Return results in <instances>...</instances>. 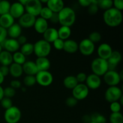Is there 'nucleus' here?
I'll use <instances>...</instances> for the list:
<instances>
[{"mask_svg": "<svg viewBox=\"0 0 123 123\" xmlns=\"http://www.w3.org/2000/svg\"><path fill=\"white\" fill-rule=\"evenodd\" d=\"M103 18L106 25L110 27H117L123 21L122 12L114 7L105 11Z\"/></svg>", "mask_w": 123, "mask_h": 123, "instance_id": "1", "label": "nucleus"}, {"mask_svg": "<svg viewBox=\"0 0 123 123\" xmlns=\"http://www.w3.org/2000/svg\"><path fill=\"white\" fill-rule=\"evenodd\" d=\"M58 18L61 26L70 27L75 22L76 13L71 7H64L58 13Z\"/></svg>", "mask_w": 123, "mask_h": 123, "instance_id": "2", "label": "nucleus"}, {"mask_svg": "<svg viewBox=\"0 0 123 123\" xmlns=\"http://www.w3.org/2000/svg\"><path fill=\"white\" fill-rule=\"evenodd\" d=\"M92 73L99 77L103 76L108 70L109 66L107 60L98 57L92 60L91 64Z\"/></svg>", "mask_w": 123, "mask_h": 123, "instance_id": "3", "label": "nucleus"}, {"mask_svg": "<svg viewBox=\"0 0 123 123\" xmlns=\"http://www.w3.org/2000/svg\"><path fill=\"white\" fill-rule=\"evenodd\" d=\"M51 52V45L44 40L42 39L37 41L34 44V53L37 56L47 57Z\"/></svg>", "mask_w": 123, "mask_h": 123, "instance_id": "4", "label": "nucleus"}, {"mask_svg": "<svg viewBox=\"0 0 123 123\" xmlns=\"http://www.w3.org/2000/svg\"><path fill=\"white\" fill-rule=\"evenodd\" d=\"M21 111L16 106H13L6 109L4 112V120L7 123H18L21 118Z\"/></svg>", "mask_w": 123, "mask_h": 123, "instance_id": "5", "label": "nucleus"}, {"mask_svg": "<svg viewBox=\"0 0 123 123\" xmlns=\"http://www.w3.org/2000/svg\"><path fill=\"white\" fill-rule=\"evenodd\" d=\"M123 96V91L118 86H109L105 93V100L109 103L118 102L120 98Z\"/></svg>", "mask_w": 123, "mask_h": 123, "instance_id": "6", "label": "nucleus"}, {"mask_svg": "<svg viewBox=\"0 0 123 123\" xmlns=\"http://www.w3.org/2000/svg\"><path fill=\"white\" fill-rule=\"evenodd\" d=\"M42 8L43 4L40 0H28L27 3L25 6V10L26 13L36 18L40 15Z\"/></svg>", "mask_w": 123, "mask_h": 123, "instance_id": "7", "label": "nucleus"}, {"mask_svg": "<svg viewBox=\"0 0 123 123\" xmlns=\"http://www.w3.org/2000/svg\"><path fill=\"white\" fill-rule=\"evenodd\" d=\"M35 76L36 83L43 86H49L54 80L52 74L49 71H39Z\"/></svg>", "mask_w": 123, "mask_h": 123, "instance_id": "8", "label": "nucleus"}, {"mask_svg": "<svg viewBox=\"0 0 123 123\" xmlns=\"http://www.w3.org/2000/svg\"><path fill=\"white\" fill-rule=\"evenodd\" d=\"M89 88L85 84H78L72 90V96L77 100H82L88 97Z\"/></svg>", "mask_w": 123, "mask_h": 123, "instance_id": "9", "label": "nucleus"}, {"mask_svg": "<svg viewBox=\"0 0 123 123\" xmlns=\"http://www.w3.org/2000/svg\"><path fill=\"white\" fill-rule=\"evenodd\" d=\"M103 79L105 82L109 86H117L122 80L119 73L115 70H108L103 75Z\"/></svg>", "mask_w": 123, "mask_h": 123, "instance_id": "10", "label": "nucleus"}, {"mask_svg": "<svg viewBox=\"0 0 123 123\" xmlns=\"http://www.w3.org/2000/svg\"><path fill=\"white\" fill-rule=\"evenodd\" d=\"M78 44V49L80 52L85 56L91 55L95 50L94 43L91 42L88 38H84Z\"/></svg>", "mask_w": 123, "mask_h": 123, "instance_id": "11", "label": "nucleus"}, {"mask_svg": "<svg viewBox=\"0 0 123 123\" xmlns=\"http://www.w3.org/2000/svg\"><path fill=\"white\" fill-rule=\"evenodd\" d=\"M36 20V17L27 13H25L19 19L18 24L22 28H29L34 26Z\"/></svg>", "mask_w": 123, "mask_h": 123, "instance_id": "12", "label": "nucleus"}, {"mask_svg": "<svg viewBox=\"0 0 123 123\" xmlns=\"http://www.w3.org/2000/svg\"><path fill=\"white\" fill-rule=\"evenodd\" d=\"M25 7L18 1L11 4L9 13L14 19H19L25 13Z\"/></svg>", "mask_w": 123, "mask_h": 123, "instance_id": "13", "label": "nucleus"}, {"mask_svg": "<svg viewBox=\"0 0 123 123\" xmlns=\"http://www.w3.org/2000/svg\"><path fill=\"white\" fill-rule=\"evenodd\" d=\"M85 82H86L85 85L87 86L89 90L90 89L96 90L100 86L102 80H101L100 77L92 73V74H90L87 76Z\"/></svg>", "mask_w": 123, "mask_h": 123, "instance_id": "14", "label": "nucleus"}, {"mask_svg": "<svg viewBox=\"0 0 123 123\" xmlns=\"http://www.w3.org/2000/svg\"><path fill=\"white\" fill-rule=\"evenodd\" d=\"M122 60L121 53L117 50H113L111 55L107 60L109 66V70H114V68L120 64Z\"/></svg>", "mask_w": 123, "mask_h": 123, "instance_id": "15", "label": "nucleus"}, {"mask_svg": "<svg viewBox=\"0 0 123 123\" xmlns=\"http://www.w3.org/2000/svg\"><path fill=\"white\" fill-rule=\"evenodd\" d=\"M1 45L2 48H4L5 50L10 53L18 52L20 48V46L18 43L17 40L13 38H7Z\"/></svg>", "mask_w": 123, "mask_h": 123, "instance_id": "16", "label": "nucleus"}, {"mask_svg": "<svg viewBox=\"0 0 123 123\" xmlns=\"http://www.w3.org/2000/svg\"><path fill=\"white\" fill-rule=\"evenodd\" d=\"M112 51L111 46L106 43L101 44L97 48V54L98 57L105 60H108Z\"/></svg>", "mask_w": 123, "mask_h": 123, "instance_id": "17", "label": "nucleus"}, {"mask_svg": "<svg viewBox=\"0 0 123 123\" xmlns=\"http://www.w3.org/2000/svg\"><path fill=\"white\" fill-rule=\"evenodd\" d=\"M22 69L24 73L26 75L36 76L38 72L35 62L32 61H27L22 65Z\"/></svg>", "mask_w": 123, "mask_h": 123, "instance_id": "18", "label": "nucleus"}, {"mask_svg": "<svg viewBox=\"0 0 123 123\" xmlns=\"http://www.w3.org/2000/svg\"><path fill=\"white\" fill-rule=\"evenodd\" d=\"M43 40L49 43H53L57 38H58V30L53 27L48 28L45 32L43 34Z\"/></svg>", "mask_w": 123, "mask_h": 123, "instance_id": "19", "label": "nucleus"}, {"mask_svg": "<svg viewBox=\"0 0 123 123\" xmlns=\"http://www.w3.org/2000/svg\"><path fill=\"white\" fill-rule=\"evenodd\" d=\"M47 7L55 13H58L64 7V3L62 0H48Z\"/></svg>", "mask_w": 123, "mask_h": 123, "instance_id": "20", "label": "nucleus"}, {"mask_svg": "<svg viewBox=\"0 0 123 123\" xmlns=\"http://www.w3.org/2000/svg\"><path fill=\"white\" fill-rule=\"evenodd\" d=\"M35 30L38 34H43L46 30L49 28L48 26V20L43 19L42 18H38L36 19V22L34 25Z\"/></svg>", "mask_w": 123, "mask_h": 123, "instance_id": "21", "label": "nucleus"}, {"mask_svg": "<svg viewBox=\"0 0 123 123\" xmlns=\"http://www.w3.org/2000/svg\"><path fill=\"white\" fill-rule=\"evenodd\" d=\"M79 44L76 41L68 39L64 41L63 50L68 54H74L78 50Z\"/></svg>", "mask_w": 123, "mask_h": 123, "instance_id": "22", "label": "nucleus"}, {"mask_svg": "<svg viewBox=\"0 0 123 123\" xmlns=\"http://www.w3.org/2000/svg\"><path fill=\"white\" fill-rule=\"evenodd\" d=\"M37 68L39 71H48L50 68L51 64L47 57L37 58L35 61Z\"/></svg>", "mask_w": 123, "mask_h": 123, "instance_id": "23", "label": "nucleus"}, {"mask_svg": "<svg viewBox=\"0 0 123 123\" xmlns=\"http://www.w3.org/2000/svg\"><path fill=\"white\" fill-rule=\"evenodd\" d=\"M7 34L10 38L17 39L18 37L22 35V28L18 24L14 23L13 25L7 29Z\"/></svg>", "mask_w": 123, "mask_h": 123, "instance_id": "24", "label": "nucleus"}, {"mask_svg": "<svg viewBox=\"0 0 123 123\" xmlns=\"http://www.w3.org/2000/svg\"><path fill=\"white\" fill-rule=\"evenodd\" d=\"M14 24V19L10 13L0 16V26L4 28L7 29Z\"/></svg>", "mask_w": 123, "mask_h": 123, "instance_id": "25", "label": "nucleus"}, {"mask_svg": "<svg viewBox=\"0 0 123 123\" xmlns=\"http://www.w3.org/2000/svg\"><path fill=\"white\" fill-rule=\"evenodd\" d=\"M13 62V55L12 53L2 50L0 54V64L1 66H9Z\"/></svg>", "mask_w": 123, "mask_h": 123, "instance_id": "26", "label": "nucleus"}, {"mask_svg": "<svg viewBox=\"0 0 123 123\" xmlns=\"http://www.w3.org/2000/svg\"><path fill=\"white\" fill-rule=\"evenodd\" d=\"M22 66L13 62L9 67V74L14 78H20L22 75Z\"/></svg>", "mask_w": 123, "mask_h": 123, "instance_id": "27", "label": "nucleus"}, {"mask_svg": "<svg viewBox=\"0 0 123 123\" xmlns=\"http://www.w3.org/2000/svg\"><path fill=\"white\" fill-rule=\"evenodd\" d=\"M79 84L76 76L73 75L67 76L64 79L63 85L65 88L69 90H73Z\"/></svg>", "mask_w": 123, "mask_h": 123, "instance_id": "28", "label": "nucleus"}, {"mask_svg": "<svg viewBox=\"0 0 123 123\" xmlns=\"http://www.w3.org/2000/svg\"><path fill=\"white\" fill-rule=\"evenodd\" d=\"M58 38L62 40L65 41L68 40L70 37L72 31L70 27L66 26H61L58 30Z\"/></svg>", "mask_w": 123, "mask_h": 123, "instance_id": "29", "label": "nucleus"}, {"mask_svg": "<svg viewBox=\"0 0 123 123\" xmlns=\"http://www.w3.org/2000/svg\"><path fill=\"white\" fill-rule=\"evenodd\" d=\"M20 52L23 55L26 56H29L34 53V44L31 43H26L24 45L21 46L20 48Z\"/></svg>", "mask_w": 123, "mask_h": 123, "instance_id": "30", "label": "nucleus"}, {"mask_svg": "<svg viewBox=\"0 0 123 123\" xmlns=\"http://www.w3.org/2000/svg\"><path fill=\"white\" fill-rule=\"evenodd\" d=\"M26 61V56L20 52H16L13 54V62L14 63L22 66Z\"/></svg>", "mask_w": 123, "mask_h": 123, "instance_id": "31", "label": "nucleus"}, {"mask_svg": "<svg viewBox=\"0 0 123 123\" xmlns=\"http://www.w3.org/2000/svg\"><path fill=\"white\" fill-rule=\"evenodd\" d=\"M11 4L8 1H0V16L9 13Z\"/></svg>", "mask_w": 123, "mask_h": 123, "instance_id": "32", "label": "nucleus"}, {"mask_svg": "<svg viewBox=\"0 0 123 123\" xmlns=\"http://www.w3.org/2000/svg\"><path fill=\"white\" fill-rule=\"evenodd\" d=\"M98 8L106 11L110 9L113 6V1L112 0H99L97 3Z\"/></svg>", "mask_w": 123, "mask_h": 123, "instance_id": "33", "label": "nucleus"}, {"mask_svg": "<svg viewBox=\"0 0 123 123\" xmlns=\"http://www.w3.org/2000/svg\"><path fill=\"white\" fill-rule=\"evenodd\" d=\"M91 121L95 123H106V118L104 115L99 113H94L90 115Z\"/></svg>", "mask_w": 123, "mask_h": 123, "instance_id": "34", "label": "nucleus"}, {"mask_svg": "<svg viewBox=\"0 0 123 123\" xmlns=\"http://www.w3.org/2000/svg\"><path fill=\"white\" fill-rule=\"evenodd\" d=\"M111 123H123V115L121 112L112 113L109 117Z\"/></svg>", "mask_w": 123, "mask_h": 123, "instance_id": "35", "label": "nucleus"}, {"mask_svg": "<svg viewBox=\"0 0 123 123\" xmlns=\"http://www.w3.org/2000/svg\"><path fill=\"white\" fill-rule=\"evenodd\" d=\"M91 4L88 7V13L90 15H95L98 12L99 8L97 6L98 0H91Z\"/></svg>", "mask_w": 123, "mask_h": 123, "instance_id": "36", "label": "nucleus"}, {"mask_svg": "<svg viewBox=\"0 0 123 123\" xmlns=\"http://www.w3.org/2000/svg\"><path fill=\"white\" fill-rule=\"evenodd\" d=\"M53 13H54L48 7H43L40 13V18L47 20L50 19Z\"/></svg>", "mask_w": 123, "mask_h": 123, "instance_id": "37", "label": "nucleus"}, {"mask_svg": "<svg viewBox=\"0 0 123 123\" xmlns=\"http://www.w3.org/2000/svg\"><path fill=\"white\" fill-rule=\"evenodd\" d=\"M24 84L26 86H32L36 84V79L35 76L26 75L23 80Z\"/></svg>", "mask_w": 123, "mask_h": 123, "instance_id": "38", "label": "nucleus"}, {"mask_svg": "<svg viewBox=\"0 0 123 123\" xmlns=\"http://www.w3.org/2000/svg\"><path fill=\"white\" fill-rule=\"evenodd\" d=\"M88 38L95 44L96 43H98L101 40L102 36L100 32H97V31H94L89 35V37Z\"/></svg>", "mask_w": 123, "mask_h": 123, "instance_id": "39", "label": "nucleus"}, {"mask_svg": "<svg viewBox=\"0 0 123 123\" xmlns=\"http://www.w3.org/2000/svg\"><path fill=\"white\" fill-rule=\"evenodd\" d=\"M16 94L15 89L13 88L11 86H8L4 89V97L12 98Z\"/></svg>", "mask_w": 123, "mask_h": 123, "instance_id": "40", "label": "nucleus"}, {"mask_svg": "<svg viewBox=\"0 0 123 123\" xmlns=\"http://www.w3.org/2000/svg\"><path fill=\"white\" fill-rule=\"evenodd\" d=\"M0 103H1V106L6 110L13 106V102H12V99L7 97H4V98L0 102Z\"/></svg>", "mask_w": 123, "mask_h": 123, "instance_id": "41", "label": "nucleus"}, {"mask_svg": "<svg viewBox=\"0 0 123 123\" xmlns=\"http://www.w3.org/2000/svg\"><path fill=\"white\" fill-rule=\"evenodd\" d=\"M121 109V105L118 102H112L110 105V109L112 113L120 112Z\"/></svg>", "mask_w": 123, "mask_h": 123, "instance_id": "42", "label": "nucleus"}, {"mask_svg": "<svg viewBox=\"0 0 123 123\" xmlns=\"http://www.w3.org/2000/svg\"><path fill=\"white\" fill-rule=\"evenodd\" d=\"M64 43V41L58 38L53 42V45L56 50H63Z\"/></svg>", "mask_w": 123, "mask_h": 123, "instance_id": "43", "label": "nucleus"}, {"mask_svg": "<svg viewBox=\"0 0 123 123\" xmlns=\"http://www.w3.org/2000/svg\"><path fill=\"white\" fill-rule=\"evenodd\" d=\"M78 101L75 98H74L73 96L68 97L66 100V105L68 107H70V108H73L75 106H76V105L78 104Z\"/></svg>", "mask_w": 123, "mask_h": 123, "instance_id": "44", "label": "nucleus"}, {"mask_svg": "<svg viewBox=\"0 0 123 123\" xmlns=\"http://www.w3.org/2000/svg\"><path fill=\"white\" fill-rule=\"evenodd\" d=\"M7 30L0 26V44L7 39Z\"/></svg>", "mask_w": 123, "mask_h": 123, "instance_id": "45", "label": "nucleus"}, {"mask_svg": "<svg viewBox=\"0 0 123 123\" xmlns=\"http://www.w3.org/2000/svg\"><path fill=\"white\" fill-rule=\"evenodd\" d=\"M86 77H87V76L85 73L80 72L77 74L76 78L79 84H84V82H85V80H86Z\"/></svg>", "mask_w": 123, "mask_h": 123, "instance_id": "46", "label": "nucleus"}, {"mask_svg": "<svg viewBox=\"0 0 123 123\" xmlns=\"http://www.w3.org/2000/svg\"><path fill=\"white\" fill-rule=\"evenodd\" d=\"M113 6H114V8L121 12L123 10V0H115L113 1Z\"/></svg>", "mask_w": 123, "mask_h": 123, "instance_id": "47", "label": "nucleus"}, {"mask_svg": "<svg viewBox=\"0 0 123 123\" xmlns=\"http://www.w3.org/2000/svg\"><path fill=\"white\" fill-rule=\"evenodd\" d=\"M22 86V83L20 82V80H17V79H14L10 82V86L14 89L20 88Z\"/></svg>", "mask_w": 123, "mask_h": 123, "instance_id": "48", "label": "nucleus"}, {"mask_svg": "<svg viewBox=\"0 0 123 123\" xmlns=\"http://www.w3.org/2000/svg\"><path fill=\"white\" fill-rule=\"evenodd\" d=\"M0 72L5 78L9 74V67L8 66H1L0 67Z\"/></svg>", "mask_w": 123, "mask_h": 123, "instance_id": "49", "label": "nucleus"}, {"mask_svg": "<svg viewBox=\"0 0 123 123\" xmlns=\"http://www.w3.org/2000/svg\"><path fill=\"white\" fill-rule=\"evenodd\" d=\"M16 40L20 46H22L24 44L27 43V37L25 36H24V35L20 36Z\"/></svg>", "mask_w": 123, "mask_h": 123, "instance_id": "50", "label": "nucleus"}, {"mask_svg": "<svg viewBox=\"0 0 123 123\" xmlns=\"http://www.w3.org/2000/svg\"><path fill=\"white\" fill-rule=\"evenodd\" d=\"M78 2L83 7H88L91 4V0H79Z\"/></svg>", "mask_w": 123, "mask_h": 123, "instance_id": "51", "label": "nucleus"}, {"mask_svg": "<svg viewBox=\"0 0 123 123\" xmlns=\"http://www.w3.org/2000/svg\"><path fill=\"white\" fill-rule=\"evenodd\" d=\"M50 21L51 22L52 24H57L59 23V18H58V13H53L52 16L49 19Z\"/></svg>", "mask_w": 123, "mask_h": 123, "instance_id": "52", "label": "nucleus"}, {"mask_svg": "<svg viewBox=\"0 0 123 123\" xmlns=\"http://www.w3.org/2000/svg\"><path fill=\"white\" fill-rule=\"evenodd\" d=\"M82 121L84 123H89L90 122H91V118H90V115H84L82 117Z\"/></svg>", "mask_w": 123, "mask_h": 123, "instance_id": "53", "label": "nucleus"}, {"mask_svg": "<svg viewBox=\"0 0 123 123\" xmlns=\"http://www.w3.org/2000/svg\"><path fill=\"white\" fill-rule=\"evenodd\" d=\"M4 98V88L0 85V102Z\"/></svg>", "mask_w": 123, "mask_h": 123, "instance_id": "54", "label": "nucleus"}, {"mask_svg": "<svg viewBox=\"0 0 123 123\" xmlns=\"http://www.w3.org/2000/svg\"><path fill=\"white\" fill-rule=\"evenodd\" d=\"M4 77L2 76V74L0 72V85L4 82Z\"/></svg>", "mask_w": 123, "mask_h": 123, "instance_id": "55", "label": "nucleus"}, {"mask_svg": "<svg viewBox=\"0 0 123 123\" xmlns=\"http://www.w3.org/2000/svg\"><path fill=\"white\" fill-rule=\"evenodd\" d=\"M19 3H20L22 6H24V7H25V5H26V3H27L28 0H20V1H19Z\"/></svg>", "mask_w": 123, "mask_h": 123, "instance_id": "56", "label": "nucleus"}, {"mask_svg": "<svg viewBox=\"0 0 123 123\" xmlns=\"http://www.w3.org/2000/svg\"><path fill=\"white\" fill-rule=\"evenodd\" d=\"M40 2L43 4V3H47L48 2V0H41Z\"/></svg>", "mask_w": 123, "mask_h": 123, "instance_id": "57", "label": "nucleus"}, {"mask_svg": "<svg viewBox=\"0 0 123 123\" xmlns=\"http://www.w3.org/2000/svg\"><path fill=\"white\" fill-rule=\"evenodd\" d=\"M22 91L23 92H25V91H26V88L25 87L22 88Z\"/></svg>", "mask_w": 123, "mask_h": 123, "instance_id": "58", "label": "nucleus"}, {"mask_svg": "<svg viewBox=\"0 0 123 123\" xmlns=\"http://www.w3.org/2000/svg\"><path fill=\"white\" fill-rule=\"evenodd\" d=\"M2 51V46L0 44V54H1V52Z\"/></svg>", "mask_w": 123, "mask_h": 123, "instance_id": "59", "label": "nucleus"}, {"mask_svg": "<svg viewBox=\"0 0 123 123\" xmlns=\"http://www.w3.org/2000/svg\"><path fill=\"white\" fill-rule=\"evenodd\" d=\"M89 123H94V122H92V121H91V122H90Z\"/></svg>", "mask_w": 123, "mask_h": 123, "instance_id": "60", "label": "nucleus"}, {"mask_svg": "<svg viewBox=\"0 0 123 123\" xmlns=\"http://www.w3.org/2000/svg\"><path fill=\"white\" fill-rule=\"evenodd\" d=\"M1 64H0V67H1Z\"/></svg>", "mask_w": 123, "mask_h": 123, "instance_id": "61", "label": "nucleus"}]
</instances>
